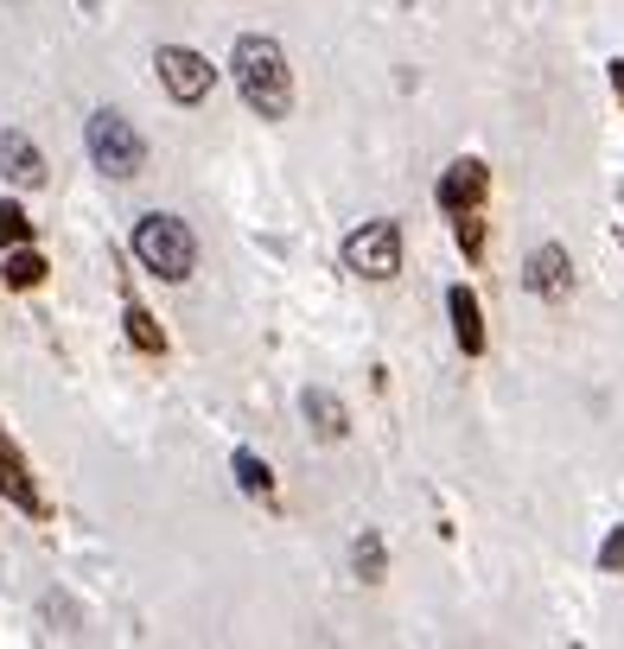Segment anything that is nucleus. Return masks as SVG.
I'll return each mask as SVG.
<instances>
[{
	"label": "nucleus",
	"instance_id": "obj_1",
	"mask_svg": "<svg viewBox=\"0 0 624 649\" xmlns=\"http://www.w3.org/2000/svg\"><path fill=\"white\" fill-rule=\"evenodd\" d=\"M229 76H236V90H243L249 115H261V121H281V115L294 108V71H287V51H281L274 38H261V33L236 38V51H229Z\"/></svg>",
	"mask_w": 624,
	"mask_h": 649
},
{
	"label": "nucleus",
	"instance_id": "obj_2",
	"mask_svg": "<svg viewBox=\"0 0 624 649\" xmlns=\"http://www.w3.org/2000/svg\"><path fill=\"white\" fill-rule=\"evenodd\" d=\"M134 255H141V268L160 274V281H191V268H198V236H191V223L166 211H148L134 223Z\"/></svg>",
	"mask_w": 624,
	"mask_h": 649
},
{
	"label": "nucleus",
	"instance_id": "obj_3",
	"mask_svg": "<svg viewBox=\"0 0 624 649\" xmlns=\"http://www.w3.org/2000/svg\"><path fill=\"white\" fill-rule=\"evenodd\" d=\"M83 146H90L96 173H109V179H141V166H148V141L121 108H96L83 121Z\"/></svg>",
	"mask_w": 624,
	"mask_h": 649
},
{
	"label": "nucleus",
	"instance_id": "obj_4",
	"mask_svg": "<svg viewBox=\"0 0 624 649\" xmlns=\"http://www.w3.org/2000/svg\"><path fill=\"white\" fill-rule=\"evenodd\" d=\"M344 268L364 274V281H396V274H402V229H396L389 216L364 223V229L344 243Z\"/></svg>",
	"mask_w": 624,
	"mask_h": 649
},
{
	"label": "nucleus",
	"instance_id": "obj_5",
	"mask_svg": "<svg viewBox=\"0 0 624 649\" xmlns=\"http://www.w3.org/2000/svg\"><path fill=\"white\" fill-rule=\"evenodd\" d=\"M153 71H160V90L173 96V103H204L211 96V83H217V71H211V58H198L191 45H160L153 51Z\"/></svg>",
	"mask_w": 624,
	"mask_h": 649
},
{
	"label": "nucleus",
	"instance_id": "obj_6",
	"mask_svg": "<svg viewBox=\"0 0 624 649\" xmlns=\"http://www.w3.org/2000/svg\"><path fill=\"white\" fill-rule=\"evenodd\" d=\"M522 287L535 293V299H567L574 293V261H567V249L561 243H542V249H529V261H522Z\"/></svg>",
	"mask_w": 624,
	"mask_h": 649
},
{
	"label": "nucleus",
	"instance_id": "obj_7",
	"mask_svg": "<svg viewBox=\"0 0 624 649\" xmlns=\"http://www.w3.org/2000/svg\"><path fill=\"white\" fill-rule=\"evenodd\" d=\"M484 191H491V173H484V160H452L440 173V185H434V198H440L446 216H466L484 204Z\"/></svg>",
	"mask_w": 624,
	"mask_h": 649
},
{
	"label": "nucleus",
	"instance_id": "obj_8",
	"mask_svg": "<svg viewBox=\"0 0 624 649\" xmlns=\"http://www.w3.org/2000/svg\"><path fill=\"white\" fill-rule=\"evenodd\" d=\"M0 497L7 504H20L26 516H38L45 509V497H38V484H33V471H26V459H20V446L0 433Z\"/></svg>",
	"mask_w": 624,
	"mask_h": 649
},
{
	"label": "nucleus",
	"instance_id": "obj_9",
	"mask_svg": "<svg viewBox=\"0 0 624 649\" xmlns=\"http://www.w3.org/2000/svg\"><path fill=\"white\" fill-rule=\"evenodd\" d=\"M0 173H7L13 185H26V191L45 185V153L33 146V134H20V128L0 134Z\"/></svg>",
	"mask_w": 624,
	"mask_h": 649
},
{
	"label": "nucleus",
	"instance_id": "obj_10",
	"mask_svg": "<svg viewBox=\"0 0 624 649\" xmlns=\"http://www.w3.org/2000/svg\"><path fill=\"white\" fill-rule=\"evenodd\" d=\"M446 312H452V338H459V351H466V357H484V312H478L472 287L446 293Z\"/></svg>",
	"mask_w": 624,
	"mask_h": 649
},
{
	"label": "nucleus",
	"instance_id": "obj_11",
	"mask_svg": "<svg viewBox=\"0 0 624 649\" xmlns=\"http://www.w3.org/2000/svg\"><path fill=\"white\" fill-rule=\"evenodd\" d=\"M299 414L313 421L319 439H344V433H351V408L331 396V389H306V396H299Z\"/></svg>",
	"mask_w": 624,
	"mask_h": 649
},
{
	"label": "nucleus",
	"instance_id": "obj_12",
	"mask_svg": "<svg viewBox=\"0 0 624 649\" xmlns=\"http://www.w3.org/2000/svg\"><path fill=\"white\" fill-rule=\"evenodd\" d=\"M0 281H7L13 293H33L38 281H45V255L26 249V243H20V249H7V268H0Z\"/></svg>",
	"mask_w": 624,
	"mask_h": 649
},
{
	"label": "nucleus",
	"instance_id": "obj_13",
	"mask_svg": "<svg viewBox=\"0 0 624 649\" xmlns=\"http://www.w3.org/2000/svg\"><path fill=\"white\" fill-rule=\"evenodd\" d=\"M351 567H357V579H369V586L389 574V554H382V535H376V529H364V535L351 541Z\"/></svg>",
	"mask_w": 624,
	"mask_h": 649
},
{
	"label": "nucleus",
	"instance_id": "obj_14",
	"mask_svg": "<svg viewBox=\"0 0 624 649\" xmlns=\"http://www.w3.org/2000/svg\"><path fill=\"white\" fill-rule=\"evenodd\" d=\"M128 344H134V351H166V331H160V324H153V312L148 306H128Z\"/></svg>",
	"mask_w": 624,
	"mask_h": 649
},
{
	"label": "nucleus",
	"instance_id": "obj_15",
	"mask_svg": "<svg viewBox=\"0 0 624 649\" xmlns=\"http://www.w3.org/2000/svg\"><path fill=\"white\" fill-rule=\"evenodd\" d=\"M229 465H236V484H243L249 497H268V491H274V471H268V459H256V452H236Z\"/></svg>",
	"mask_w": 624,
	"mask_h": 649
},
{
	"label": "nucleus",
	"instance_id": "obj_16",
	"mask_svg": "<svg viewBox=\"0 0 624 649\" xmlns=\"http://www.w3.org/2000/svg\"><path fill=\"white\" fill-rule=\"evenodd\" d=\"M20 243H33V216L0 198V249H20Z\"/></svg>",
	"mask_w": 624,
	"mask_h": 649
},
{
	"label": "nucleus",
	"instance_id": "obj_17",
	"mask_svg": "<svg viewBox=\"0 0 624 649\" xmlns=\"http://www.w3.org/2000/svg\"><path fill=\"white\" fill-rule=\"evenodd\" d=\"M459 249L472 255V261L484 255V223H478V211H466V216H459Z\"/></svg>",
	"mask_w": 624,
	"mask_h": 649
},
{
	"label": "nucleus",
	"instance_id": "obj_18",
	"mask_svg": "<svg viewBox=\"0 0 624 649\" xmlns=\"http://www.w3.org/2000/svg\"><path fill=\"white\" fill-rule=\"evenodd\" d=\"M599 567H605V574H619V567H624V529H612V535H605V547H599Z\"/></svg>",
	"mask_w": 624,
	"mask_h": 649
},
{
	"label": "nucleus",
	"instance_id": "obj_19",
	"mask_svg": "<svg viewBox=\"0 0 624 649\" xmlns=\"http://www.w3.org/2000/svg\"><path fill=\"white\" fill-rule=\"evenodd\" d=\"M612 90H619V103H624V64H612Z\"/></svg>",
	"mask_w": 624,
	"mask_h": 649
}]
</instances>
